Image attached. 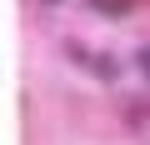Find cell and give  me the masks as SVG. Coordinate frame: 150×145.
<instances>
[{"label":"cell","instance_id":"1","mask_svg":"<svg viewBox=\"0 0 150 145\" xmlns=\"http://www.w3.org/2000/svg\"><path fill=\"white\" fill-rule=\"evenodd\" d=\"M90 5H95V10H105V15H125L135 0H90Z\"/></svg>","mask_w":150,"mask_h":145},{"label":"cell","instance_id":"2","mask_svg":"<svg viewBox=\"0 0 150 145\" xmlns=\"http://www.w3.org/2000/svg\"><path fill=\"white\" fill-rule=\"evenodd\" d=\"M140 70H145V75H150V50H140Z\"/></svg>","mask_w":150,"mask_h":145}]
</instances>
